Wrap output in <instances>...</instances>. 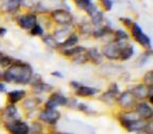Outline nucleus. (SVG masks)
<instances>
[{
	"label": "nucleus",
	"mask_w": 153,
	"mask_h": 134,
	"mask_svg": "<svg viewBox=\"0 0 153 134\" xmlns=\"http://www.w3.org/2000/svg\"><path fill=\"white\" fill-rule=\"evenodd\" d=\"M31 78V68L25 63L13 65L4 73V80L7 82H16L26 84Z\"/></svg>",
	"instance_id": "f257e3e1"
},
{
	"label": "nucleus",
	"mask_w": 153,
	"mask_h": 134,
	"mask_svg": "<svg viewBox=\"0 0 153 134\" xmlns=\"http://www.w3.org/2000/svg\"><path fill=\"white\" fill-rule=\"evenodd\" d=\"M122 42H117V43L109 44L104 48V55L110 59H116L118 57H120V53L125 46H121Z\"/></svg>",
	"instance_id": "f03ea898"
},
{
	"label": "nucleus",
	"mask_w": 153,
	"mask_h": 134,
	"mask_svg": "<svg viewBox=\"0 0 153 134\" xmlns=\"http://www.w3.org/2000/svg\"><path fill=\"white\" fill-rule=\"evenodd\" d=\"M8 130L12 134H28L29 127L22 121H14L12 124H9L7 126Z\"/></svg>",
	"instance_id": "7ed1b4c3"
},
{
	"label": "nucleus",
	"mask_w": 153,
	"mask_h": 134,
	"mask_svg": "<svg viewBox=\"0 0 153 134\" xmlns=\"http://www.w3.org/2000/svg\"><path fill=\"white\" fill-rule=\"evenodd\" d=\"M53 17L56 19V22H58L60 24H69L73 19L71 13H69L68 11H64V10L55 11L54 13H53Z\"/></svg>",
	"instance_id": "20e7f679"
},
{
	"label": "nucleus",
	"mask_w": 153,
	"mask_h": 134,
	"mask_svg": "<svg viewBox=\"0 0 153 134\" xmlns=\"http://www.w3.org/2000/svg\"><path fill=\"white\" fill-rule=\"evenodd\" d=\"M19 25L25 29H32L33 27L36 25V17L32 14H28V15L22 16L19 17L18 21Z\"/></svg>",
	"instance_id": "39448f33"
},
{
	"label": "nucleus",
	"mask_w": 153,
	"mask_h": 134,
	"mask_svg": "<svg viewBox=\"0 0 153 134\" xmlns=\"http://www.w3.org/2000/svg\"><path fill=\"white\" fill-rule=\"evenodd\" d=\"M40 118L43 119L46 122H49V124H55L59 119V113L55 109H47L41 114Z\"/></svg>",
	"instance_id": "423d86ee"
},
{
	"label": "nucleus",
	"mask_w": 153,
	"mask_h": 134,
	"mask_svg": "<svg viewBox=\"0 0 153 134\" xmlns=\"http://www.w3.org/2000/svg\"><path fill=\"white\" fill-rule=\"evenodd\" d=\"M123 124H124V126L126 127L130 131L140 130L146 126L143 120H137V119H136V120H132V121H123Z\"/></svg>",
	"instance_id": "0eeeda50"
},
{
	"label": "nucleus",
	"mask_w": 153,
	"mask_h": 134,
	"mask_svg": "<svg viewBox=\"0 0 153 134\" xmlns=\"http://www.w3.org/2000/svg\"><path fill=\"white\" fill-rule=\"evenodd\" d=\"M119 102H120V104L122 106L128 107V106H131L134 103V98H133V95L130 92H125L121 95V98L119 99Z\"/></svg>",
	"instance_id": "6e6552de"
},
{
	"label": "nucleus",
	"mask_w": 153,
	"mask_h": 134,
	"mask_svg": "<svg viewBox=\"0 0 153 134\" xmlns=\"http://www.w3.org/2000/svg\"><path fill=\"white\" fill-rule=\"evenodd\" d=\"M137 112L140 116H143V117H151V115H152V109H151V107L148 104H145V103H141L138 105Z\"/></svg>",
	"instance_id": "1a4fd4ad"
},
{
	"label": "nucleus",
	"mask_w": 153,
	"mask_h": 134,
	"mask_svg": "<svg viewBox=\"0 0 153 134\" xmlns=\"http://www.w3.org/2000/svg\"><path fill=\"white\" fill-rule=\"evenodd\" d=\"M99 90L94 89L91 87H78L76 93L78 95H82V97H88V95H93L97 92Z\"/></svg>",
	"instance_id": "9d476101"
},
{
	"label": "nucleus",
	"mask_w": 153,
	"mask_h": 134,
	"mask_svg": "<svg viewBox=\"0 0 153 134\" xmlns=\"http://www.w3.org/2000/svg\"><path fill=\"white\" fill-rule=\"evenodd\" d=\"M75 1H76L77 5H78L79 8L87 10V12H89V13L90 12H92V11L95 9L90 0H75Z\"/></svg>",
	"instance_id": "9b49d317"
},
{
	"label": "nucleus",
	"mask_w": 153,
	"mask_h": 134,
	"mask_svg": "<svg viewBox=\"0 0 153 134\" xmlns=\"http://www.w3.org/2000/svg\"><path fill=\"white\" fill-rule=\"evenodd\" d=\"M25 91L24 90H17V91H12L9 93V99L12 103H15L17 101H19L21 99H23L25 97Z\"/></svg>",
	"instance_id": "f8f14e48"
},
{
	"label": "nucleus",
	"mask_w": 153,
	"mask_h": 134,
	"mask_svg": "<svg viewBox=\"0 0 153 134\" xmlns=\"http://www.w3.org/2000/svg\"><path fill=\"white\" fill-rule=\"evenodd\" d=\"M133 92H134V95H135L137 98H145V97L148 95V90H147L145 88V86H143V85L137 86Z\"/></svg>",
	"instance_id": "ddd939ff"
},
{
	"label": "nucleus",
	"mask_w": 153,
	"mask_h": 134,
	"mask_svg": "<svg viewBox=\"0 0 153 134\" xmlns=\"http://www.w3.org/2000/svg\"><path fill=\"white\" fill-rule=\"evenodd\" d=\"M135 39L140 44H143V46H150V40H149V38L146 34H143V31L135 36Z\"/></svg>",
	"instance_id": "4468645a"
},
{
	"label": "nucleus",
	"mask_w": 153,
	"mask_h": 134,
	"mask_svg": "<svg viewBox=\"0 0 153 134\" xmlns=\"http://www.w3.org/2000/svg\"><path fill=\"white\" fill-rule=\"evenodd\" d=\"M133 55V48L131 46H125L124 48L121 51L120 53V58L123 60L125 59H128L131 56Z\"/></svg>",
	"instance_id": "2eb2a0df"
},
{
	"label": "nucleus",
	"mask_w": 153,
	"mask_h": 134,
	"mask_svg": "<svg viewBox=\"0 0 153 134\" xmlns=\"http://www.w3.org/2000/svg\"><path fill=\"white\" fill-rule=\"evenodd\" d=\"M88 57H89V59H91L92 61H94L95 63H99V62H101V56H100V54L97 53V51L95 48L90 49Z\"/></svg>",
	"instance_id": "dca6fc26"
},
{
	"label": "nucleus",
	"mask_w": 153,
	"mask_h": 134,
	"mask_svg": "<svg viewBox=\"0 0 153 134\" xmlns=\"http://www.w3.org/2000/svg\"><path fill=\"white\" fill-rule=\"evenodd\" d=\"M90 14H91L92 19H93V23H94L95 25H99V24L102 23L103 15H102L101 12H97V11H95V9H94L92 12H90Z\"/></svg>",
	"instance_id": "f3484780"
},
{
	"label": "nucleus",
	"mask_w": 153,
	"mask_h": 134,
	"mask_svg": "<svg viewBox=\"0 0 153 134\" xmlns=\"http://www.w3.org/2000/svg\"><path fill=\"white\" fill-rule=\"evenodd\" d=\"M86 49L82 46H77L74 47V48H71V49H68L64 52V55H80L82 52H85Z\"/></svg>",
	"instance_id": "a211bd4d"
},
{
	"label": "nucleus",
	"mask_w": 153,
	"mask_h": 134,
	"mask_svg": "<svg viewBox=\"0 0 153 134\" xmlns=\"http://www.w3.org/2000/svg\"><path fill=\"white\" fill-rule=\"evenodd\" d=\"M51 99L56 102L57 104H61V105H65L66 103H68V100H66L65 97H63V95H54L53 97H51Z\"/></svg>",
	"instance_id": "6ab92c4d"
},
{
	"label": "nucleus",
	"mask_w": 153,
	"mask_h": 134,
	"mask_svg": "<svg viewBox=\"0 0 153 134\" xmlns=\"http://www.w3.org/2000/svg\"><path fill=\"white\" fill-rule=\"evenodd\" d=\"M77 41H78V39H77L76 36H71L69 38V39H68L65 42H64V43H62V46H63V47L73 46V45H75V44L77 43Z\"/></svg>",
	"instance_id": "aec40b11"
},
{
	"label": "nucleus",
	"mask_w": 153,
	"mask_h": 134,
	"mask_svg": "<svg viewBox=\"0 0 153 134\" xmlns=\"http://www.w3.org/2000/svg\"><path fill=\"white\" fill-rule=\"evenodd\" d=\"M116 39H117V42H123V40H126L128 39V34H125V32H123L122 30H118L117 32H116Z\"/></svg>",
	"instance_id": "412c9836"
},
{
	"label": "nucleus",
	"mask_w": 153,
	"mask_h": 134,
	"mask_svg": "<svg viewBox=\"0 0 153 134\" xmlns=\"http://www.w3.org/2000/svg\"><path fill=\"white\" fill-rule=\"evenodd\" d=\"M12 60L7 56H3V55H0V66L1 67H7V66L11 65Z\"/></svg>",
	"instance_id": "4be33fe9"
},
{
	"label": "nucleus",
	"mask_w": 153,
	"mask_h": 134,
	"mask_svg": "<svg viewBox=\"0 0 153 134\" xmlns=\"http://www.w3.org/2000/svg\"><path fill=\"white\" fill-rule=\"evenodd\" d=\"M7 115L10 117H13V116H16L17 115V109H16V107L14 105H9L8 107H7Z\"/></svg>",
	"instance_id": "5701e85b"
},
{
	"label": "nucleus",
	"mask_w": 153,
	"mask_h": 134,
	"mask_svg": "<svg viewBox=\"0 0 153 134\" xmlns=\"http://www.w3.org/2000/svg\"><path fill=\"white\" fill-rule=\"evenodd\" d=\"M51 89V86L49 85H45V84H39L36 87V91H48Z\"/></svg>",
	"instance_id": "b1692460"
},
{
	"label": "nucleus",
	"mask_w": 153,
	"mask_h": 134,
	"mask_svg": "<svg viewBox=\"0 0 153 134\" xmlns=\"http://www.w3.org/2000/svg\"><path fill=\"white\" fill-rule=\"evenodd\" d=\"M107 31H108V32H110V30H109V29H108V28L99 29V30H97V31H95V32H94V36H97H97H104V34H106V32H107Z\"/></svg>",
	"instance_id": "393cba45"
},
{
	"label": "nucleus",
	"mask_w": 153,
	"mask_h": 134,
	"mask_svg": "<svg viewBox=\"0 0 153 134\" xmlns=\"http://www.w3.org/2000/svg\"><path fill=\"white\" fill-rule=\"evenodd\" d=\"M31 34H43V30H42V28L40 26L36 25V26L31 29Z\"/></svg>",
	"instance_id": "a878e982"
},
{
	"label": "nucleus",
	"mask_w": 153,
	"mask_h": 134,
	"mask_svg": "<svg viewBox=\"0 0 153 134\" xmlns=\"http://www.w3.org/2000/svg\"><path fill=\"white\" fill-rule=\"evenodd\" d=\"M152 71H150V72H148L147 74H146V76H145V82L147 83V84H150V86H151V84H152Z\"/></svg>",
	"instance_id": "bb28decb"
},
{
	"label": "nucleus",
	"mask_w": 153,
	"mask_h": 134,
	"mask_svg": "<svg viewBox=\"0 0 153 134\" xmlns=\"http://www.w3.org/2000/svg\"><path fill=\"white\" fill-rule=\"evenodd\" d=\"M103 2V4H104V8L106 9V10H110L111 9V5H112V3H111V1L110 0H101Z\"/></svg>",
	"instance_id": "cd10ccee"
},
{
	"label": "nucleus",
	"mask_w": 153,
	"mask_h": 134,
	"mask_svg": "<svg viewBox=\"0 0 153 134\" xmlns=\"http://www.w3.org/2000/svg\"><path fill=\"white\" fill-rule=\"evenodd\" d=\"M121 21L123 22V23L125 24V25H128V26H130V25H132V22L128 19V18H121Z\"/></svg>",
	"instance_id": "c85d7f7f"
},
{
	"label": "nucleus",
	"mask_w": 153,
	"mask_h": 134,
	"mask_svg": "<svg viewBox=\"0 0 153 134\" xmlns=\"http://www.w3.org/2000/svg\"><path fill=\"white\" fill-rule=\"evenodd\" d=\"M0 91H1V92H2V91H5V87L3 84H0Z\"/></svg>",
	"instance_id": "c756f323"
},
{
	"label": "nucleus",
	"mask_w": 153,
	"mask_h": 134,
	"mask_svg": "<svg viewBox=\"0 0 153 134\" xmlns=\"http://www.w3.org/2000/svg\"><path fill=\"white\" fill-rule=\"evenodd\" d=\"M5 29L4 28H0V36H3V34H5Z\"/></svg>",
	"instance_id": "7c9ffc66"
},
{
	"label": "nucleus",
	"mask_w": 153,
	"mask_h": 134,
	"mask_svg": "<svg viewBox=\"0 0 153 134\" xmlns=\"http://www.w3.org/2000/svg\"><path fill=\"white\" fill-rule=\"evenodd\" d=\"M14 1H16V2H17V3H19V2H21V1H22V0H14Z\"/></svg>",
	"instance_id": "2f4dec72"
}]
</instances>
